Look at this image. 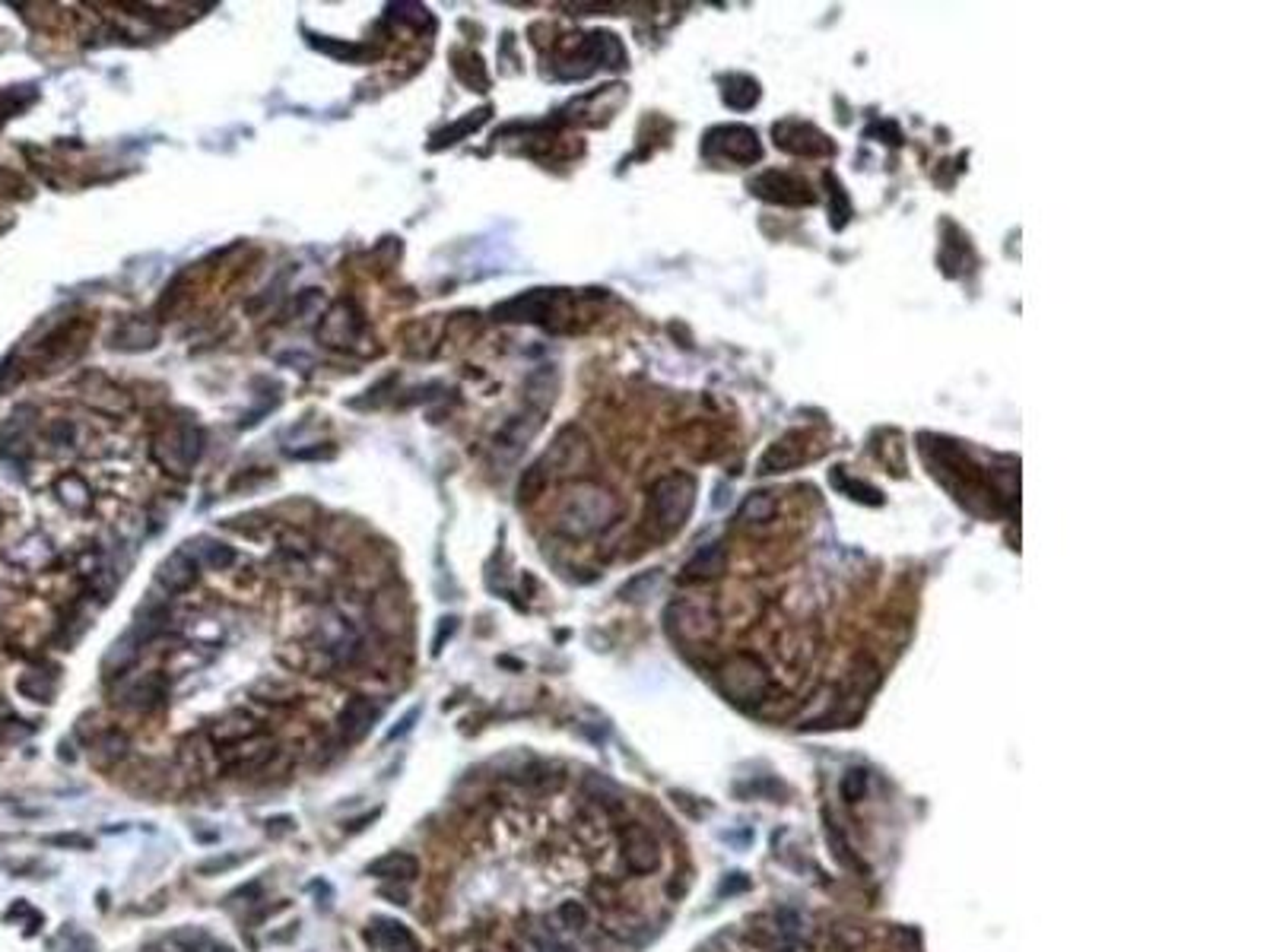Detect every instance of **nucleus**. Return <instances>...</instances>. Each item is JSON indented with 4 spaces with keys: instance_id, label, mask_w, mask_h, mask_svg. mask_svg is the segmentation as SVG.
I'll list each match as a JSON object with an SVG mask.
<instances>
[{
    "instance_id": "nucleus-1",
    "label": "nucleus",
    "mask_w": 1270,
    "mask_h": 952,
    "mask_svg": "<svg viewBox=\"0 0 1270 952\" xmlns=\"http://www.w3.org/2000/svg\"><path fill=\"white\" fill-rule=\"evenodd\" d=\"M619 512H623V508H619V502L607 489L582 483L562 499L556 524H560V530L569 533V537H591V533L610 528V524L619 517Z\"/></svg>"
},
{
    "instance_id": "nucleus-2",
    "label": "nucleus",
    "mask_w": 1270,
    "mask_h": 952,
    "mask_svg": "<svg viewBox=\"0 0 1270 952\" xmlns=\"http://www.w3.org/2000/svg\"><path fill=\"white\" fill-rule=\"evenodd\" d=\"M693 502H696L693 476L668 474L664 479H657L652 492H648V524L655 528L657 537H668V533L683 528V521L693 512Z\"/></svg>"
},
{
    "instance_id": "nucleus-3",
    "label": "nucleus",
    "mask_w": 1270,
    "mask_h": 952,
    "mask_svg": "<svg viewBox=\"0 0 1270 952\" xmlns=\"http://www.w3.org/2000/svg\"><path fill=\"white\" fill-rule=\"evenodd\" d=\"M718 683H722L724 695L731 702H737L743 708H756L763 702L772 699L776 692V683H772L769 670L763 667L756 654H734L718 667Z\"/></svg>"
},
{
    "instance_id": "nucleus-4",
    "label": "nucleus",
    "mask_w": 1270,
    "mask_h": 952,
    "mask_svg": "<svg viewBox=\"0 0 1270 952\" xmlns=\"http://www.w3.org/2000/svg\"><path fill=\"white\" fill-rule=\"evenodd\" d=\"M709 156H722L727 162H759L763 159V146L756 134L743 124H724V127L709 130L706 137Z\"/></svg>"
},
{
    "instance_id": "nucleus-5",
    "label": "nucleus",
    "mask_w": 1270,
    "mask_h": 952,
    "mask_svg": "<svg viewBox=\"0 0 1270 952\" xmlns=\"http://www.w3.org/2000/svg\"><path fill=\"white\" fill-rule=\"evenodd\" d=\"M619 838H623V861L626 870L635 873V877H648L661 866V845L655 841V835L639 823H629L619 829Z\"/></svg>"
},
{
    "instance_id": "nucleus-6",
    "label": "nucleus",
    "mask_w": 1270,
    "mask_h": 952,
    "mask_svg": "<svg viewBox=\"0 0 1270 952\" xmlns=\"http://www.w3.org/2000/svg\"><path fill=\"white\" fill-rule=\"evenodd\" d=\"M776 143H778V150L794 153V156H830L832 153L830 137L807 121L776 124Z\"/></svg>"
},
{
    "instance_id": "nucleus-7",
    "label": "nucleus",
    "mask_w": 1270,
    "mask_h": 952,
    "mask_svg": "<svg viewBox=\"0 0 1270 952\" xmlns=\"http://www.w3.org/2000/svg\"><path fill=\"white\" fill-rule=\"evenodd\" d=\"M750 188H753L763 200H772V204H788V207L813 204V191L807 181H801V178H794L788 172H776V168L753 178Z\"/></svg>"
},
{
    "instance_id": "nucleus-8",
    "label": "nucleus",
    "mask_w": 1270,
    "mask_h": 952,
    "mask_svg": "<svg viewBox=\"0 0 1270 952\" xmlns=\"http://www.w3.org/2000/svg\"><path fill=\"white\" fill-rule=\"evenodd\" d=\"M166 699H169L166 679H162L159 673H146V677L124 686L121 699H115V702H118L124 711H134V715H153V711H159L166 705Z\"/></svg>"
},
{
    "instance_id": "nucleus-9",
    "label": "nucleus",
    "mask_w": 1270,
    "mask_h": 952,
    "mask_svg": "<svg viewBox=\"0 0 1270 952\" xmlns=\"http://www.w3.org/2000/svg\"><path fill=\"white\" fill-rule=\"evenodd\" d=\"M362 940L378 952H420V943H416V936L410 933V927H404L400 920H391V918H372V924L366 927Z\"/></svg>"
},
{
    "instance_id": "nucleus-10",
    "label": "nucleus",
    "mask_w": 1270,
    "mask_h": 952,
    "mask_svg": "<svg viewBox=\"0 0 1270 952\" xmlns=\"http://www.w3.org/2000/svg\"><path fill=\"white\" fill-rule=\"evenodd\" d=\"M159 451H162L166 467H172L175 474H184V470H188L191 463L197 461V454H200V432L195 429V425H188V422L175 425V429L166 436V441H162Z\"/></svg>"
},
{
    "instance_id": "nucleus-11",
    "label": "nucleus",
    "mask_w": 1270,
    "mask_h": 952,
    "mask_svg": "<svg viewBox=\"0 0 1270 952\" xmlns=\"http://www.w3.org/2000/svg\"><path fill=\"white\" fill-rule=\"evenodd\" d=\"M375 717H378V705H375V702H372L369 695H353V699L346 702V705L340 708V715H337L340 743L346 746V743L362 740V737H366V733L372 731Z\"/></svg>"
},
{
    "instance_id": "nucleus-12",
    "label": "nucleus",
    "mask_w": 1270,
    "mask_h": 952,
    "mask_svg": "<svg viewBox=\"0 0 1270 952\" xmlns=\"http://www.w3.org/2000/svg\"><path fill=\"white\" fill-rule=\"evenodd\" d=\"M804 441H810L807 432H794V436L776 441V445L759 458V470H763V474H778V470H788V467H797V463L810 461V454H817V451H813L810 445H804Z\"/></svg>"
},
{
    "instance_id": "nucleus-13",
    "label": "nucleus",
    "mask_w": 1270,
    "mask_h": 952,
    "mask_svg": "<svg viewBox=\"0 0 1270 952\" xmlns=\"http://www.w3.org/2000/svg\"><path fill=\"white\" fill-rule=\"evenodd\" d=\"M369 877L382 882H413L420 877V861L407 851H391V854H382L378 861L369 864Z\"/></svg>"
},
{
    "instance_id": "nucleus-14",
    "label": "nucleus",
    "mask_w": 1270,
    "mask_h": 952,
    "mask_svg": "<svg viewBox=\"0 0 1270 952\" xmlns=\"http://www.w3.org/2000/svg\"><path fill=\"white\" fill-rule=\"evenodd\" d=\"M553 299H556L553 292L537 289V292H528V296H518L512 302H506L502 308H495V315H499L502 321H540L544 315H549Z\"/></svg>"
},
{
    "instance_id": "nucleus-15",
    "label": "nucleus",
    "mask_w": 1270,
    "mask_h": 952,
    "mask_svg": "<svg viewBox=\"0 0 1270 952\" xmlns=\"http://www.w3.org/2000/svg\"><path fill=\"white\" fill-rule=\"evenodd\" d=\"M668 619L670 629L683 635L686 641H699L711 632V616L702 607H696V603H677V607H670Z\"/></svg>"
},
{
    "instance_id": "nucleus-16",
    "label": "nucleus",
    "mask_w": 1270,
    "mask_h": 952,
    "mask_svg": "<svg viewBox=\"0 0 1270 952\" xmlns=\"http://www.w3.org/2000/svg\"><path fill=\"white\" fill-rule=\"evenodd\" d=\"M195 578H197V559L188 553V549H178V553L169 556V559L162 562V569H159V582L166 584V591H172V594L191 587V584H195Z\"/></svg>"
},
{
    "instance_id": "nucleus-17",
    "label": "nucleus",
    "mask_w": 1270,
    "mask_h": 952,
    "mask_svg": "<svg viewBox=\"0 0 1270 952\" xmlns=\"http://www.w3.org/2000/svg\"><path fill=\"white\" fill-rule=\"evenodd\" d=\"M141 648H143V645H141V638H137L134 632H128L121 641H115L112 651H108V654H105V661H102L105 679H118V677H124V673H128L137 661H141Z\"/></svg>"
},
{
    "instance_id": "nucleus-18",
    "label": "nucleus",
    "mask_w": 1270,
    "mask_h": 952,
    "mask_svg": "<svg viewBox=\"0 0 1270 952\" xmlns=\"http://www.w3.org/2000/svg\"><path fill=\"white\" fill-rule=\"evenodd\" d=\"M89 746L96 749V756L102 765H118L130 756V737H128V731H121V727H105V731H99L96 740H89Z\"/></svg>"
},
{
    "instance_id": "nucleus-19",
    "label": "nucleus",
    "mask_w": 1270,
    "mask_h": 952,
    "mask_svg": "<svg viewBox=\"0 0 1270 952\" xmlns=\"http://www.w3.org/2000/svg\"><path fill=\"white\" fill-rule=\"evenodd\" d=\"M724 565H727L724 546H722V543H715V546H702L699 553H696L693 559L686 562V569H683V571H686V578L699 582V578H715V575H722Z\"/></svg>"
},
{
    "instance_id": "nucleus-20",
    "label": "nucleus",
    "mask_w": 1270,
    "mask_h": 952,
    "mask_svg": "<svg viewBox=\"0 0 1270 952\" xmlns=\"http://www.w3.org/2000/svg\"><path fill=\"white\" fill-rule=\"evenodd\" d=\"M334 328H337V334L328 337L331 346H346V343H353L356 334H359V321H356V315L346 305L331 308V315L324 317V324H321V330H318V334H328V330H334Z\"/></svg>"
},
{
    "instance_id": "nucleus-21",
    "label": "nucleus",
    "mask_w": 1270,
    "mask_h": 952,
    "mask_svg": "<svg viewBox=\"0 0 1270 952\" xmlns=\"http://www.w3.org/2000/svg\"><path fill=\"white\" fill-rule=\"evenodd\" d=\"M556 924H560V931L585 933L588 927H591V908H588L585 902H575V899L562 902L560 908H556Z\"/></svg>"
},
{
    "instance_id": "nucleus-22",
    "label": "nucleus",
    "mask_w": 1270,
    "mask_h": 952,
    "mask_svg": "<svg viewBox=\"0 0 1270 952\" xmlns=\"http://www.w3.org/2000/svg\"><path fill=\"white\" fill-rule=\"evenodd\" d=\"M776 512H778V505H776V499H772V495L753 492L747 502H743L740 517H743L747 524H756V521H772V517H776Z\"/></svg>"
},
{
    "instance_id": "nucleus-23",
    "label": "nucleus",
    "mask_w": 1270,
    "mask_h": 952,
    "mask_svg": "<svg viewBox=\"0 0 1270 952\" xmlns=\"http://www.w3.org/2000/svg\"><path fill=\"white\" fill-rule=\"evenodd\" d=\"M166 946L172 952H207L213 946V940L204 931H191V927H188V931H175L172 936H169Z\"/></svg>"
},
{
    "instance_id": "nucleus-24",
    "label": "nucleus",
    "mask_w": 1270,
    "mask_h": 952,
    "mask_svg": "<svg viewBox=\"0 0 1270 952\" xmlns=\"http://www.w3.org/2000/svg\"><path fill=\"white\" fill-rule=\"evenodd\" d=\"M753 943H756V946H763V949H769V952H797V949H801V940L781 933L776 924H772L769 931H763V933H753Z\"/></svg>"
},
{
    "instance_id": "nucleus-25",
    "label": "nucleus",
    "mask_w": 1270,
    "mask_h": 952,
    "mask_svg": "<svg viewBox=\"0 0 1270 952\" xmlns=\"http://www.w3.org/2000/svg\"><path fill=\"white\" fill-rule=\"evenodd\" d=\"M17 689L33 702H51V695H54V683L48 677H42V673H26V677H20Z\"/></svg>"
},
{
    "instance_id": "nucleus-26",
    "label": "nucleus",
    "mask_w": 1270,
    "mask_h": 952,
    "mask_svg": "<svg viewBox=\"0 0 1270 952\" xmlns=\"http://www.w3.org/2000/svg\"><path fill=\"white\" fill-rule=\"evenodd\" d=\"M238 864H245V854H216L210 861L197 864V877H223V873L236 870Z\"/></svg>"
},
{
    "instance_id": "nucleus-27",
    "label": "nucleus",
    "mask_w": 1270,
    "mask_h": 952,
    "mask_svg": "<svg viewBox=\"0 0 1270 952\" xmlns=\"http://www.w3.org/2000/svg\"><path fill=\"white\" fill-rule=\"evenodd\" d=\"M839 791H842V797H845L848 803H858L864 797V791H867V771L864 769H848L845 778H842V784H839Z\"/></svg>"
},
{
    "instance_id": "nucleus-28",
    "label": "nucleus",
    "mask_w": 1270,
    "mask_h": 952,
    "mask_svg": "<svg viewBox=\"0 0 1270 952\" xmlns=\"http://www.w3.org/2000/svg\"><path fill=\"white\" fill-rule=\"evenodd\" d=\"M45 845L64 848V851H89L92 838H89V835H83V832H61V835H48V838H45Z\"/></svg>"
},
{
    "instance_id": "nucleus-29",
    "label": "nucleus",
    "mask_w": 1270,
    "mask_h": 952,
    "mask_svg": "<svg viewBox=\"0 0 1270 952\" xmlns=\"http://www.w3.org/2000/svg\"><path fill=\"white\" fill-rule=\"evenodd\" d=\"M776 927L781 933H788V936H794V940H801V933H804V915L797 908H778L776 911Z\"/></svg>"
},
{
    "instance_id": "nucleus-30",
    "label": "nucleus",
    "mask_w": 1270,
    "mask_h": 952,
    "mask_svg": "<svg viewBox=\"0 0 1270 952\" xmlns=\"http://www.w3.org/2000/svg\"><path fill=\"white\" fill-rule=\"evenodd\" d=\"M378 895H382L385 902H391V905H400V908H407V905L413 902V892H410V882H382Z\"/></svg>"
},
{
    "instance_id": "nucleus-31",
    "label": "nucleus",
    "mask_w": 1270,
    "mask_h": 952,
    "mask_svg": "<svg viewBox=\"0 0 1270 952\" xmlns=\"http://www.w3.org/2000/svg\"><path fill=\"white\" fill-rule=\"evenodd\" d=\"M483 121H486V112H477V118H474V114H470V118H464L461 124H454L452 130H445V134L439 137V143H436V146H445V143H454V141H461L464 134H470V130H477V127H480V124H483Z\"/></svg>"
},
{
    "instance_id": "nucleus-32",
    "label": "nucleus",
    "mask_w": 1270,
    "mask_h": 952,
    "mask_svg": "<svg viewBox=\"0 0 1270 952\" xmlns=\"http://www.w3.org/2000/svg\"><path fill=\"white\" fill-rule=\"evenodd\" d=\"M229 899H245L248 905H258V902H264V882H261V879H251V882H248V886L236 889V892H232Z\"/></svg>"
},
{
    "instance_id": "nucleus-33",
    "label": "nucleus",
    "mask_w": 1270,
    "mask_h": 952,
    "mask_svg": "<svg viewBox=\"0 0 1270 952\" xmlns=\"http://www.w3.org/2000/svg\"><path fill=\"white\" fill-rule=\"evenodd\" d=\"M454 625H458V619H441L439 635H436V641H432V654H441V645H445V638L454 635Z\"/></svg>"
},
{
    "instance_id": "nucleus-34",
    "label": "nucleus",
    "mask_w": 1270,
    "mask_h": 952,
    "mask_svg": "<svg viewBox=\"0 0 1270 952\" xmlns=\"http://www.w3.org/2000/svg\"><path fill=\"white\" fill-rule=\"evenodd\" d=\"M290 832H292V819L290 816L267 819V835H290Z\"/></svg>"
},
{
    "instance_id": "nucleus-35",
    "label": "nucleus",
    "mask_w": 1270,
    "mask_h": 952,
    "mask_svg": "<svg viewBox=\"0 0 1270 952\" xmlns=\"http://www.w3.org/2000/svg\"><path fill=\"white\" fill-rule=\"evenodd\" d=\"M747 886H750V879L743 877V873H731V879H727L724 886H722V895H727V892H743Z\"/></svg>"
},
{
    "instance_id": "nucleus-36",
    "label": "nucleus",
    "mask_w": 1270,
    "mask_h": 952,
    "mask_svg": "<svg viewBox=\"0 0 1270 952\" xmlns=\"http://www.w3.org/2000/svg\"><path fill=\"white\" fill-rule=\"evenodd\" d=\"M416 717H420V708L407 711V717H404V721H400V727H394V731L388 733V740H398V737H404V733L410 731V727H413V721H416Z\"/></svg>"
},
{
    "instance_id": "nucleus-37",
    "label": "nucleus",
    "mask_w": 1270,
    "mask_h": 952,
    "mask_svg": "<svg viewBox=\"0 0 1270 952\" xmlns=\"http://www.w3.org/2000/svg\"><path fill=\"white\" fill-rule=\"evenodd\" d=\"M17 188H22L20 178L13 172H4V168H0V194H4V191H17Z\"/></svg>"
},
{
    "instance_id": "nucleus-38",
    "label": "nucleus",
    "mask_w": 1270,
    "mask_h": 952,
    "mask_svg": "<svg viewBox=\"0 0 1270 952\" xmlns=\"http://www.w3.org/2000/svg\"><path fill=\"white\" fill-rule=\"evenodd\" d=\"M378 812H382V810H372V812H366V816L353 819V823L346 825V829H350V832H359V829H366L369 823H375V819H378Z\"/></svg>"
},
{
    "instance_id": "nucleus-39",
    "label": "nucleus",
    "mask_w": 1270,
    "mask_h": 952,
    "mask_svg": "<svg viewBox=\"0 0 1270 952\" xmlns=\"http://www.w3.org/2000/svg\"><path fill=\"white\" fill-rule=\"evenodd\" d=\"M296 933H299V924H290V927H286V931H280V933H270V943H286V940H292Z\"/></svg>"
},
{
    "instance_id": "nucleus-40",
    "label": "nucleus",
    "mask_w": 1270,
    "mask_h": 952,
    "mask_svg": "<svg viewBox=\"0 0 1270 952\" xmlns=\"http://www.w3.org/2000/svg\"><path fill=\"white\" fill-rule=\"evenodd\" d=\"M141 952H172V949H169L166 943H150V946H143Z\"/></svg>"
},
{
    "instance_id": "nucleus-41",
    "label": "nucleus",
    "mask_w": 1270,
    "mask_h": 952,
    "mask_svg": "<svg viewBox=\"0 0 1270 952\" xmlns=\"http://www.w3.org/2000/svg\"><path fill=\"white\" fill-rule=\"evenodd\" d=\"M553 952H575V949H572V946H565V943H556V946H553Z\"/></svg>"
},
{
    "instance_id": "nucleus-42",
    "label": "nucleus",
    "mask_w": 1270,
    "mask_h": 952,
    "mask_svg": "<svg viewBox=\"0 0 1270 952\" xmlns=\"http://www.w3.org/2000/svg\"><path fill=\"white\" fill-rule=\"evenodd\" d=\"M74 952H92V949H89V946H87V949H74Z\"/></svg>"
}]
</instances>
